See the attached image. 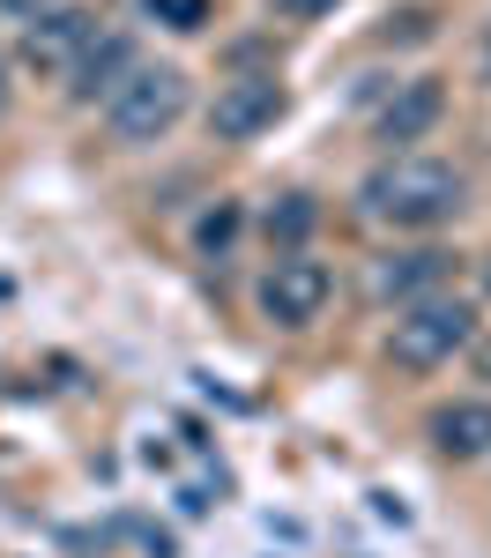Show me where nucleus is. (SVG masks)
<instances>
[{
	"label": "nucleus",
	"instance_id": "nucleus-13",
	"mask_svg": "<svg viewBox=\"0 0 491 558\" xmlns=\"http://www.w3.org/2000/svg\"><path fill=\"white\" fill-rule=\"evenodd\" d=\"M275 15H291V23H306V15H320V8H335V0H268Z\"/></svg>",
	"mask_w": 491,
	"mask_h": 558
},
{
	"label": "nucleus",
	"instance_id": "nucleus-1",
	"mask_svg": "<svg viewBox=\"0 0 491 558\" xmlns=\"http://www.w3.org/2000/svg\"><path fill=\"white\" fill-rule=\"evenodd\" d=\"M454 209H462V179L432 157H395V165H380L365 179V216H380L395 231H432Z\"/></svg>",
	"mask_w": 491,
	"mask_h": 558
},
{
	"label": "nucleus",
	"instance_id": "nucleus-2",
	"mask_svg": "<svg viewBox=\"0 0 491 558\" xmlns=\"http://www.w3.org/2000/svg\"><path fill=\"white\" fill-rule=\"evenodd\" d=\"M469 328H477V313H469L462 299H417V305L395 320L388 357H395L402 373H432V365H446L454 350L469 343Z\"/></svg>",
	"mask_w": 491,
	"mask_h": 558
},
{
	"label": "nucleus",
	"instance_id": "nucleus-17",
	"mask_svg": "<svg viewBox=\"0 0 491 558\" xmlns=\"http://www.w3.org/2000/svg\"><path fill=\"white\" fill-rule=\"evenodd\" d=\"M484 291H491V260H484Z\"/></svg>",
	"mask_w": 491,
	"mask_h": 558
},
{
	"label": "nucleus",
	"instance_id": "nucleus-14",
	"mask_svg": "<svg viewBox=\"0 0 491 558\" xmlns=\"http://www.w3.org/2000/svg\"><path fill=\"white\" fill-rule=\"evenodd\" d=\"M477 365H484V380H491V343H484V350H477Z\"/></svg>",
	"mask_w": 491,
	"mask_h": 558
},
{
	"label": "nucleus",
	"instance_id": "nucleus-4",
	"mask_svg": "<svg viewBox=\"0 0 491 558\" xmlns=\"http://www.w3.org/2000/svg\"><path fill=\"white\" fill-rule=\"evenodd\" d=\"M320 305H328V268H320V260L283 254L261 276V313L275 328H306V320H320Z\"/></svg>",
	"mask_w": 491,
	"mask_h": 558
},
{
	"label": "nucleus",
	"instance_id": "nucleus-9",
	"mask_svg": "<svg viewBox=\"0 0 491 558\" xmlns=\"http://www.w3.org/2000/svg\"><path fill=\"white\" fill-rule=\"evenodd\" d=\"M67 75H75V97H97V89L112 97V89L134 75V38H120V31H97V38L83 45V60H75Z\"/></svg>",
	"mask_w": 491,
	"mask_h": 558
},
{
	"label": "nucleus",
	"instance_id": "nucleus-6",
	"mask_svg": "<svg viewBox=\"0 0 491 558\" xmlns=\"http://www.w3.org/2000/svg\"><path fill=\"white\" fill-rule=\"evenodd\" d=\"M89 38H97V15H89V8H45L38 23H30V38H23V60H30L38 75H67V68L83 60Z\"/></svg>",
	"mask_w": 491,
	"mask_h": 558
},
{
	"label": "nucleus",
	"instance_id": "nucleus-15",
	"mask_svg": "<svg viewBox=\"0 0 491 558\" xmlns=\"http://www.w3.org/2000/svg\"><path fill=\"white\" fill-rule=\"evenodd\" d=\"M484 83H491V38H484Z\"/></svg>",
	"mask_w": 491,
	"mask_h": 558
},
{
	"label": "nucleus",
	"instance_id": "nucleus-5",
	"mask_svg": "<svg viewBox=\"0 0 491 558\" xmlns=\"http://www.w3.org/2000/svg\"><path fill=\"white\" fill-rule=\"evenodd\" d=\"M275 120H283V89H275V75H238V83H223L217 105H209L217 142H254V134L275 128Z\"/></svg>",
	"mask_w": 491,
	"mask_h": 558
},
{
	"label": "nucleus",
	"instance_id": "nucleus-7",
	"mask_svg": "<svg viewBox=\"0 0 491 558\" xmlns=\"http://www.w3.org/2000/svg\"><path fill=\"white\" fill-rule=\"evenodd\" d=\"M454 276V254H440V246H417V254H395L372 268V291L380 299H440V283Z\"/></svg>",
	"mask_w": 491,
	"mask_h": 558
},
{
	"label": "nucleus",
	"instance_id": "nucleus-8",
	"mask_svg": "<svg viewBox=\"0 0 491 558\" xmlns=\"http://www.w3.org/2000/svg\"><path fill=\"white\" fill-rule=\"evenodd\" d=\"M446 112V89L440 83H402L388 105H380V142H425Z\"/></svg>",
	"mask_w": 491,
	"mask_h": 558
},
{
	"label": "nucleus",
	"instance_id": "nucleus-11",
	"mask_svg": "<svg viewBox=\"0 0 491 558\" xmlns=\"http://www.w3.org/2000/svg\"><path fill=\"white\" fill-rule=\"evenodd\" d=\"M306 231H312V202L306 194H283V209H268V239H291V246H298Z\"/></svg>",
	"mask_w": 491,
	"mask_h": 558
},
{
	"label": "nucleus",
	"instance_id": "nucleus-16",
	"mask_svg": "<svg viewBox=\"0 0 491 558\" xmlns=\"http://www.w3.org/2000/svg\"><path fill=\"white\" fill-rule=\"evenodd\" d=\"M0 112H8V83H0Z\"/></svg>",
	"mask_w": 491,
	"mask_h": 558
},
{
	"label": "nucleus",
	"instance_id": "nucleus-12",
	"mask_svg": "<svg viewBox=\"0 0 491 558\" xmlns=\"http://www.w3.org/2000/svg\"><path fill=\"white\" fill-rule=\"evenodd\" d=\"M149 15H172V31H194V23H209V0H142Z\"/></svg>",
	"mask_w": 491,
	"mask_h": 558
},
{
	"label": "nucleus",
	"instance_id": "nucleus-3",
	"mask_svg": "<svg viewBox=\"0 0 491 558\" xmlns=\"http://www.w3.org/2000/svg\"><path fill=\"white\" fill-rule=\"evenodd\" d=\"M179 112H186V75L179 68H134L127 83L105 97V120H112L120 142H157Z\"/></svg>",
	"mask_w": 491,
	"mask_h": 558
},
{
	"label": "nucleus",
	"instance_id": "nucleus-10",
	"mask_svg": "<svg viewBox=\"0 0 491 558\" xmlns=\"http://www.w3.org/2000/svg\"><path fill=\"white\" fill-rule=\"evenodd\" d=\"M432 447L454 454V462L491 454V402H446V410H432Z\"/></svg>",
	"mask_w": 491,
	"mask_h": 558
}]
</instances>
